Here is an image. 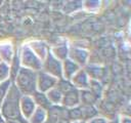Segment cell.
Returning a JSON list of instances; mask_svg holds the SVG:
<instances>
[{
  "label": "cell",
  "mask_w": 131,
  "mask_h": 123,
  "mask_svg": "<svg viewBox=\"0 0 131 123\" xmlns=\"http://www.w3.org/2000/svg\"><path fill=\"white\" fill-rule=\"evenodd\" d=\"M3 122H4V119H3V117H2V115L0 113V123H3Z\"/></svg>",
  "instance_id": "obj_28"
},
{
  "label": "cell",
  "mask_w": 131,
  "mask_h": 123,
  "mask_svg": "<svg viewBox=\"0 0 131 123\" xmlns=\"http://www.w3.org/2000/svg\"><path fill=\"white\" fill-rule=\"evenodd\" d=\"M120 123H131V119L128 116H122L120 118Z\"/></svg>",
  "instance_id": "obj_25"
},
{
  "label": "cell",
  "mask_w": 131,
  "mask_h": 123,
  "mask_svg": "<svg viewBox=\"0 0 131 123\" xmlns=\"http://www.w3.org/2000/svg\"><path fill=\"white\" fill-rule=\"evenodd\" d=\"M18 53H19L20 66L23 68H27L36 72L42 70V60L37 56V54L29 46V44L23 45Z\"/></svg>",
  "instance_id": "obj_3"
},
{
  "label": "cell",
  "mask_w": 131,
  "mask_h": 123,
  "mask_svg": "<svg viewBox=\"0 0 131 123\" xmlns=\"http://www.w3.org/2000/svg\"><path fill=\"white\" fill-rule=\"evenodd\" d=\"M0 108H1V104H0Z\"/></svg>",
  "instance_id": "obj_30"
},
{
  "label": "cell",
  "mask_w": 131,
  "mask_h": 123,
  "mask_svg": "<svg viewBox=\"0 0 131 123\" xmlns=\"http://www.w3.org/2000/svg\"><path fill=\"white\" fill-rule=\"evenodd\" d=\"M58 79L45 73L44 71L37 72V91L46 93L50 89L54 88L57 84Z\"/></svg>",
  "instance_id": "obj_5"
},
{
  "label": "cell",
  "mask_w": 131,
  "mask_h": 123,
  "mask_svg": "<svg viewBox=\"0 0 131 123\" xmlns=\"http://www.w3.org/2000/svg\"><path fill=\"white\" fill-rule=\"evenodd\" d=\"M0 61H2V60H1V58H0Z\"/></svg>",
  "instance_id": "obj_29"
},
{
  "label": "cell",
  "mask_w": 131,
  "mask_h": 123,
  "mask_svg": "<svg viewBox=\"0 0 131 123\" xmlns=\"http://www.w3.org/2000/svg\"><path fill=\"white\" fill-rule=\"evenodd\" d=\"M70 81L75 88H77L79 90H83V89H88L90 79H89L88 75L86 74V72L84 71V69L82 68L72 77V79Z\"/></svg>",
  "instance_id": "obj_9"
},
{
  "label": "cell",
  "mask_w": 131,
  "mask_h": 123,
  "mask_svg": "<svg viewBox=\"0 0 131 123\" xmlns=\"http://www.w3.org/2000/svg\"><path fill=\"white\" fill-rule=\"evenodd\" d=\"M14 52H15V50L13 49V46L10 43L0 44V58L2 61L10 64L12 60V57L14 55Z\"/></svg>",
  "instance_id": "obj_13"
},
{
  "label": "cell",
  "mask_w": 131,
  "mask_h": 123,
  "mask_svg": "<svg viewBox=\"0 0 131 123\" xmlns=\"http://www.w3.org/2000/svg\"><path fill=\"white\" fill-rule=\"evenodd\" d=\"M10 79V65L5 61H0V82Z\"/></svg>",
  "instance_id": "obj_21"
},
{
  "label": "cell",
  "mask_w": 131,
  "mask_h": 123,
  "mask_svg": "<svg viewBox=\"0 0 131 123\" xmlns=\"http://www.w3.org/2000/svg\"><path fill=\"white\" fill-rule=\"evenodd\" d=\"M12 83L21 95H33L37 91V72L20 67Z\"/></svg>",
  "instance_id": "obj_2"
},
{
  "label": "cell",
  "mask_w": 131,
  "mask_h": 123,
  "mask_svg": "<svg viewBox=\"0 0 131 123\" xmlns=\"http://www.w3.org/2000/svg\"><path fill=\"white\" fill-rule=\"evenodd\" d=\"M81 105L80 101V90L77 88H72L71 90L62 93V99L60 106H62L66 109L75 108Z\"/></svg>",
  "instance_id": "obj_8"
},
{
  "label": "cell",
  "mask_w": 131,
  "mask_h": 123,
  "mask_svg": "<svg viewBox=\"0 0 131 123\" xmlns=\"http://www.w3.org/2000/svg\"><path fill=\"white\" fill-rule=\"evenodd\" d=\"M82 68H80L77 64L72 61L70 58H66L62 60V78L67 80H71L72 77Z\"/></svg>",
  "instance_id": "obj_11"
},
{
  "label": "cell",
  "mask_w": 131,
  "mask_h": 123,
  "mask_svg": "<svg viewBox=\"0 0 131 123\" xmlns=\"http://www.w3.org/2000/svg\"><path fill=\"white\" fill-rule=\"evenodd\" d=\"M88 89L98 98L100 97L101 93H102V85L99 81H96V80H91L89 81V86H88Z\"/></svg>",
  "instance_id": "obj_20"
},
{
  "label": "cell",
  "mask_w": 131,
  "mask_h": 123,
  "mask_svg": "<svg viewBox=\"0 0 131 123\" xmlns=\"http://www.w3.org/2000/svg\"><path fill=\"white\" fill-rule=\"evenodd\" d=\"M86 123H110L108 119H106L103 116H95L91 119H89L88 121H86Z\"/></svg>",
  "instance_id": "obj_24"
},
{
  "label": "cell",
  "mask_w": 131,
  "mask_h": 123,
  "mask_svg": "<svg viewBox=\"0 0 131 123\" xmlns=\"http://www.w3.org/2000/svg\"><path fill=\"white\" fill-rule=\"evenodd\" d=\"M46 95H47V97H48V99H49L51 105H60L61 104L62 92L58 88L54 87V88L50 89L49 91L46 92Z\"/></svg>",
  "instance_id": "obj_18"
},
{
  "label": "cell",
  "mask_w": 131,
  "mask_h": 123,
  "mask_svg": "<svg viewBox=\"0 0 131 123\" xmlns=\"http://www.w3.org/2000/svg\"><path fill=\"white\" fill-rule=\"evenodd\" d=\"M83 69L86 72V74L88 75L89 79H91V80H96V81L100 82L105 75V69L99 65L87 64Z\"/></svg>",
  "instance_id": "obj_10"
},
{
  "label": "cell",
  "mask_w": 131,
  "mask_h": 123,
  "mask_svg": "<svg viewBox=\"0 0 131 123\" xmlns=\"http://www.w3.org/2000/svg\"><path fill=\"white\" fill-rule=\"evenodd\" d=\"M47 119V111L37 107L33 115L28 119L27 123H44Z\"/></svg>",
  "instance_id": "obj_17"
},
{
  "label": "cell",
  "mask_w": 131,
  "mask_h": 123,
  "mask_svg": "<svg viewBox=\"0 0 131 123\" xmlns=\"http://www.w3.org/2000/svg\"><path fill=\"white\" fill-rule=\"evenodd\" d=\"M71 123H86V121H84V120H79V121H73V122H71Z\"/></svg>",
  "instance_id": "obj_27"
},
{
  "label": "cell",
  "mask_w": 131,
  "mask_h": 123,
  "mask_svg": "<svg viewBox=\"0 0 131 123\" xmlns=\"http://www.w3.org/2000/svg\"><path fill=\"white\" fill-rule=\"evenodd\" d=\"M69 45L68 43H60L57 44L55 46H53L50 49V52L52 53V55L54 57H56L57 59H59L60 61L64 60L66 58H68V54H69Z\"/></svg>",
  "instance_id": "obj_12"
},
{
  "label": "cell",
  "mask_w": 131,
  "mask_h": 123,
  "mask_svg": "<svg viewBox=\"0 0 131 123\" xmlns=\"http://www.w3.org/2000/svg\"><path fill=\"white\" fill-rule=\"evenodd\" d=\"M11 84H12V81H11L10 79H7V80H5V81L0 82V104L3 101L4 97L6 96L7 91H8V89L10 88Z\"/></svg>",
  "instance_id": "obj_23"
},
{
  "label": "cell",
  "mask_w": 131,
  "mask_h": 123,
  "mask_svg": "<svg viewBox=\"0 0 131 123\" xmlns=\"http://www.w3.org/2000/svg\"><path fill=\"white\" fill-rule=\"evenodd\" d=\"M3 123H20V122L15 121V120H4Z\"/></svg>",
  "instance_id": "obj_26"
},
{
  "label": "cell",
  "mask_w": 131,
  "mask_h": 123,
  "mask_svg": "<svg viewBox=\"0 0 131 123\" xmlns=\"http://www.w3.org/2000/svg\"><path fill=\"white\" fill-rule=\"evenodd\" d=\"M32 97H33V100H34L36 107L42 108V109H44V110L47 111V110L52 106V105L50 104V101H49V99H48L46 93H44V92L36 91V92L32 95Z\"/></svg>",
  "instance_id": "obj_14"
},
{
  "label": "cell",
  "mask_w": 131,
  "mask_h": 123,
  "mask_svg": "<svg viewBox=\"0 0 131 123\" xmlns=\"http://www.w3.org/2000/svg\"><path fill=\"white\" fill-rule=\"evenodd\" d=\"M21 93L18 91V89L15 87V85L12 83L10 88L7 91L6 96L4 97L3 101L1 102L0 113L4 120H15L20 123L25 122L27 123L19 111V99H20Z\"/></svg>",
  "instance_id": "obj_1"
},
{
  "label": "cell",
  "mask_w": 131,
  "mask_h": 123,
  "mask_svg": "<svg viewBox=\"0 0 131 123\" xmlns=\"http://www.w3.org/2000/svg\"><path fill=\"white\" fill-rule=\"evenodd\" d=\"M36 105L33 100L32 95H21L19 99V111L23 119L27 122L28 119L33 115L36 110Z\"/></svg>",
  "instance_id": "obj_7"
},
{
  "label": "cell",
  "mask_w": 131,
  "mask_h": 123,
  "mask_svg": "<svg viewBox=\"0 0 131 123\" xmlns=\"http://www.w3.org/2000/svg\"><path fill=\"white\" fill-rule=\"evenodd\" d=\"M29 46L33 49V51L37 54V56L43 61L44 58L46 57L47 53L49 52V48L41 41H34L33 43L29 44Z\"/></svg>",
  "instance_id": "obj_15"
},
{
  "label": "cell",
  "mask_w": 131,
  "mask_h": 123,
  "mask_svg": "<svg viewBox=\"0 0 131 123\" xmlns=\"http://www.w3.org/2000/svg\"><path fill=\"white\" fill-rule=\"evenodd\" d=\"M68 58H70L72 61L77 64L80 68H84L88 64L89 51L79 46H72L69 48Z\"/></svg>",
  "instance_id": "obj_6"
},
{
  "label": "cell",
  "mask_w": 131,
  "mask_h": 123,
  "mask_svg": "<svg viewBox=\"0 0 131 123\" xmlns=\"http://www.w3.org/2000/svg\"><path fill=\"white\" fill-rule=\"evenodd\" d=\"M42 71L57 79L62 78V61L54 57L50 52V49L46 57L42 61Z\"/></svg>",
  "instance_id": "obj_4"
},
{
  "label": "cell",
  "mask_w": 131,
  "mask_h": 123,
  "mask_svg": "<svg viewBox=\"0 0 131 123\" xmlns=\"http://www.w3.org/2000/svg\"><path fill=\"white\" fill-rule=\"evenodd\" d=\"M55 87L58 88L62 93H64V92H67V91L71 90L72 88H74V86L72 85L71 81H70V80H67V79H63V78L58 79L57 84H56Z\"/></svg>",
  "instance_id": "obj_22"
},
{
  "label": "cell",
  "mask_w": 131,
  "mask_h": 123,
  "mask_svg": "<svg viewBox=\"0 0 131 123\" xmlns=\"http://www.w3.org/2000/svg\"><path fill=\"white\" fill-rule=\"evenodd\" d=\"M67 115H68V119L73 122V121H79V120H83V116H82V110L81 107H75V108H71L68 109L67 111Z\"/></svg>",
  "instance_id": "obj_19"
},
{
  "label": "cell",
  "mask_w": 131,
  "mask_h": 123,
  "mask_svg": "<svg viewBox=\"0 0 131 123\" xmlns=\"http://www.w3.org/2000/svg\"><path fill=\"white\" fill-rule=\"evenodd\" d=\"M97 97L89 90V89H83L80 90V101L81 105L85 106H94L97 101Z\"/></svg>",
  "instance_id": "obj_16"
}]
</instances>
